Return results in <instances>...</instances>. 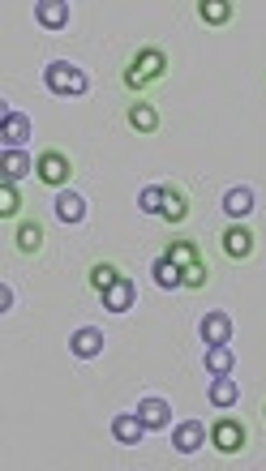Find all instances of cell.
<instances>
[{"mask_svg": "<svg viewBox=\"0 0 266 471\" xmlns=\"http://www.w3.org/2000/svg\"><path fill=\"white\" fill-rule=\"evenodd\" d=\"M202 364H206L211 377H228V373H236V352L233 347H206Z\"/></svg>", "mask_w": 266, "mask_h": 471, "instance_id": "obj_26", "label": "cell"}, {"mask_svg": "<svg viewBox=\"0 0 266 471\" xmlns=\"http://www.w3.org/2000/svg\"><path fill=\"white\" fill-rule=\"evenodd\" d=\"M219 253H223V261H250L258 253V231L250 223H223V231H219Z\"/></svg>", "mask_w": 266, "mask_h": 471, "instance_id": "obj_5", "label": "cell"}, {"mask_svg": "<svg viewBox=\"0 0 266 471\" xmlns=\"http://www.w3.org/2000/svg\"><path fill=\"white\" fill-rule=\"evenodd\" d=\"M142 438H147V424L138 420V411L112 416V441H117V446H138Z\"/></svg>", "mask_w": 266, "mask_h": 471, "instance_id": "obj_20", "label": "cell"}, {"mask_svg": "<svg viewBox=\"0 0 266 471\" xmlns=\"http://www.w3.org/2000/svg\"><path fill=\"white\" fill-rule=\"evenodd\" d=\"M172 78V52L159 48V43H142L133 48V56L120 65V90L129 99H142L150 86Z\"/></svg>", "mask_w": 266, "mask_h": 471, "instance_id": "obj_1", "label": "cell"}, {"mask_svg": "<svg viewBox=\"0 0 266 471\" xmlns=\"http://www.w3.org/2000/svg\"><path fill=\"white\" fill-rule=\"evenodd\" d=\"M211 283H215V266H211L206 258L181 270V292H206Z\"/></svg>", "mask_w": 266, "mask_h": 471, "instance_id": "obj_21", "label": "cell"}, {"mask_svg": "<svg viewBox=\"0 0 266 471\" xmlns=\"http://www.w3.org/2000/svg\"><path fill=\"white\" fill-rule=\"evenodd\" d=\"M206 441H211V450L223 458H236V455H245L250 450V441H253V429L245 416H236V411H219L215 420L206 424Z\"/></svg>", "mask_w": 266, "mask_h": 471, "instance_id": "obj_2", "label": "cell"}, {"mask_svg": "<svg viewBox=\"0 0 266 471\" xmlns=\"http://www.w3.org/2000/svg\"><path fill=\"white\" fill-rule=\"evenodd\" d=\"M26 137H31V116L5 108V150H17Z\"/></svg>", "mask_w": 266, "mask_h": 471, "instance_id": "obj_22", "label": "cell"}, {"mask_svg": "<svg viewBox=\"0 0 266 471\" xmlns=\"http://www.w3.org/2000/svg\"><path fill=\"white\" fill-rule=\"evenodd\" d=\"M253 206H258V202H253L250 184H233V189L223 193V214H228V223H245L253 214Z\"/></svg>", "mask_w": 266, "mask_h": 471, "instance_id": "obj_16", "label": "cell"}, {"mask_svg": "<svg viewBox=\"0 0 266 471\" xmlns=\"http://www.w3.org/2000/svg\"><path fill=\"white\" fill-rule=\"evenodd\" d=\"M43 86H48L56 99H86L90 78H86V69L73 65V61H48V65H43Z\"/></svg>", "mask_w": 266, "mask_h": 471, "instance_id": "obj_4", "label": "cell"}, {"mask_svg": "<svg viewBox=\"0 0 266 471\" xmlns=\"http://www.w3.org/2000/svg\"><path fill=\"white\" fill-rule=\"evenodd\" d=\"M103 347H108V334H103L100 325H78L73 339H69V352L78 360H100Z\"/></svg>", "mask_w": 266, "mask_h": 471, "instance_id": "obj_11", "label": "cell"}, {"mask_svg": "<svg viewBox=\"0 0 266 471\" xmlns=\"http://www.w3.org/2000/svg\"><path fill=\"white\" fill-rule=\"evenodd\" d=\"M26 214V202H22V189L9 184V180H0V219L5 223H17Z\"/></svg>", "mask_w": 266, "mask_h": 471, "instance_id": "obj_25", "label": "cell"}, {"mask_svg": "<svg viewBox=\"0 0 266 471\" xmlns=\"http://www.w3.org/2000/svg\"><path fill=\"white\" fill-rule=\"evenodd\" d=\"M206 399H211V407H223V411L236 407V403H241V386H236V377L233 373L215 377V382H211V391H206Z\"/></svg>", "mask_w": 266, "mask_h": 471, "instance_id": "obj_24", "label": "cell"}, {"mask_svg": "<svg viewBox=\"0 0 266 471\" xmlns=\"http://www.w3.org/2000/svg\"><path fill=\"white\" fill-rule=\"evenodd\" d=\"M100 305H103L108 313H112V317H120V313H129L133 305H138V287H133V278L125 275L120 283H112V287H108V292L100 296Z\"/></svg>", "mask_w": 266, "mask_h": 471, "instance_id": "obj_15", "label": "cell"}, {"mask_svg": "<svg viewBox=\"0 0 266 471\" xmlns=\"http://www.w3.org/2000/svg\"><path fill=\"white\" fill-rule=\"evenodd\" d=\"M194 14H198V22L206 31H223L228 22H236V5L233 0H198Z\"/></svg>", "mask_w": 266, "mask_h": 471, "instance_id": "obj_14", "label": "cell"}, {"mask_svg": "<svg viewBox=\"0 0 266 471\" xmlns=\"http://www.w3.org/2000/svg\"><path fill=\"white\" fill-rule=\"evenodd\" d=\"M138 206H142L147 214H155V219H159V206H164V184H147V189H142V202H138Z\"/></svg>", "mask_w": 266, "mask_h": 471, "instance_id": "obj_28", "label": "cell"}, {"mask_svg": "<svg viewBox=\"0 0 266 471\" xmlns=\"http://www.w3.org/2000/svg\"><path fill=\"white\" fill-rule=\"evenodd\" d=\"M164 258L167 261H176V266H194V261H202L206 253H202V244L194 240V236H167L164 240Z\"/></svg>", "mask_w": 266, "mask_h": 471, "instance_id": "obj_17", "label": "cell"}, {"mask_svg": "<svg viewBox=\"0 0 266 471\" xmlns=\"http://www.w3.org/2000/svg\"><path fill=\"white\" fill-rule=\"evenodd\" d=\"M0 309H5V313L14 309V287H0Z\"/></svg>", "mask_w": 266, "mask_h": 471, "instance_id": "obj_29", "label": "cell"}, {"mask_svg": "<svg viewBox=\"0 0 266 471\" xmlns=\"http://www.w3.org/2000/svg\"><path fill=\"white\" fill-rule=\"evenodd\" d=\"M202 441H206V424L202 420H185L172 429V446H176V455H198Z\"/></svg>", "mask_w": 266, "mask_h": 471, "instance_id": "obj_18", "label": "cell"}, {"mask_svg": "<svg viewBox=\"0 0 266 471\" xmlns=\"http://www.w3.org/2000/svg\"><path fill=\"white\" fill-rule=\"evenodd\" d=\"M52 211H56V219H61V223L78 228V223H86L90 206H86V197L78 193V189H61V193H56V202H52Z\"/></svg>", "mask_w": 266, "mask_h": 471, "instance_id": "obj_13", "label": "cell"}, {"mask_svg": "<svg viewBox=\"0 0 266 471\" xmlns=\"http://www.w3.org/2000/svg\"><path fill=\"white\" fill-rule=\"evenodd\" d=\"M262 420H266V403H262Z\"/></svg>", "mask_w": 266, "mask_h": 471, "instance_id": "obj_30", "label": "cell"}, {"mask_svg": "<svg viewBox=\"0 0 266 471\" xmlns=\"http://www.w3.org/2000/svg\"><path fill=\"white\" fill-rule=\"evenodd\" d=\"M198 339L206 343V347H228V343L236 339V322H233V317H228L223 309L202 313V322H198Z\"/></svg>", "mask_w": 266, "mask_h": 471, "instance_id": "obj_9", "label": "cell"}, {"mask_svg": "<svg viewBox=\"0 0 266 471\" xmlns=\"http://www.w3.org/2000/svg\"><path fill=\"white\" fill-rule=\"evenodd\" d=\"M125 129L138 133V137H155V133L164 129V112H159L150 99H129V108H125Z\"/></svg>", "mask_w": 266, "mask_h": 471, "instance_id": "obj_8", "label": "cell"}, {"mask_svg": "<svg viewBox=\"0 0 266 471\" xmlns=\"http://www.w3.org/2000/svg\"><path fill=\"white\" fill-rule=\"evenodd\" d=\"M150 278H155V287H164V292H181V266L167 261L164 253L150 261Z\"/></svg>", "mask_w": 266, "mask_h": 471, "instance_id": "obj_23", "label": "cell"}, {"mask_svg": "<svg viewBox=\"0 0 266 471\" xmlns=\"http://www.w3.org/2000/svg\"><path fill=\"white\" fill-rule=\"evenodd\" d=\"M69 17H73V9H69L65 0H39V5H34V22H39L43 31H65Z\"/></svg>", "mask_w": 266, "mask_h": 471, "instance_id": "obj_19", "label": "cell"}, {"mask_svg": "<svg viewBox=\"0 0 266 471\" xmlns=\"http://www.w3.org/2000/svg\"><path fill=\"white\" fill-rule=\"evenodd\" d=\"M189 214H194V197H189V189L176 184V180H164V206H159V219H164L167 228H185Z\"/></svg>", "mask_w": 266, "mask_h": 471, "instance_id": "obj_6", "label": "cell"}, {"mask_svg": "<svg viewBox=\"0 0 266 471\" xmlns=\"http://www.w3.org/2000/svg\"><path fill=\"white\" fill-rule=\"evenodd\" d=\"M73 172H78V163H73V155L65 146H43L34 155V180L43 189H56V193L69 189L73 184Z\"/></svg>", "mask_w": 266, "mask_h": 471, "instance_id": "obj_3", "label": "cell"}, {"mask_svg": "<svg viewBox=\"0 0 266 471\" xmlns=\"http://www.w3.org/2000/svg\"><path fill=\"white\" fill-rule=\"evenodd\" d=\"M125 278V270H120V261H112V258H100V261H90L86 266V292L90 296H103L112 283H120Z\"/></svg>", "mask_w": 266, "mask_h": 471, "instance_id": "obj_12", "label": "cell"}, {"mask_svg": "<svg viewBox=\"0 0 266 471\" xmlns=\"http://www.w3.org/2000/svg\"><path fill=\"white\" fill-rule=\"evenodd\" d=\"M138 420L147 424V433H164L167 424H172V403L159 399V394H147V399H138Z\"/></svg>", "mask_w": 266, "mask_h": 471, "instance_id": "obj_10", "label": "cell"}, {"mask_svg": "<svg viewBox=\"0 0 266 471\" xmlns=\"http://www.w3.org/2000/svg\"><path fill=\"white\" fill-rule=\"evenodd\" d=\"M43 244H48V228H43V219L39 214H22L14 223V249L22 258H39L43 253Z\"/></svg>", "mask_w": 266, "mask_h": 471, "instance_id": "obj_7", "label": "cell"}, {"mask_svg": "<svg viewBox=\"0 0 266 471\" xmlns=\"http://www.w3.org/2000/svg\"><path fill=\"white\" fill-rule=\"evenodd\" d=\"M34 172V163L26 150H5V176L0 180H9V184H17V180H26Z\"/></svg>", "mask_w": 266, "mask_h": 471, "instance_id": "obj_27", "label": "cell"}]
</instances>
